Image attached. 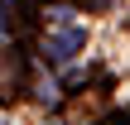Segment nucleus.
<instances>
[{
  "label": "nucleus",
  "instance_id": "nucleus-1",
  "mask_svg": "<svg viewBox=\"0 0 130 125\" xmlns=\"http://www.w3.org/2000/svg\"><path fill=\"white\" fill-rule=\"evenodd\" d=\"M82 43H87V29H82V24H68L63 34H48V39H43V58H48V63H68Z\"/></svg>",
  "mask_w": 130,
  "mask_h": 125
},
{
  "label": "nucleus",
  "instance_id": "nucleus-2",
  "mask_svg": "<svg viewBox=\"0 0 130 125\" xmlns=\"http://www.w3.org/2000/svg\"><path fill=\"white\" fill-rule=\"evenodd\" d=\"M0 125H5V120H0Z\"/></svg>",
  "mask_w": 130,
  "mask_h": 125
}]
</instances>
